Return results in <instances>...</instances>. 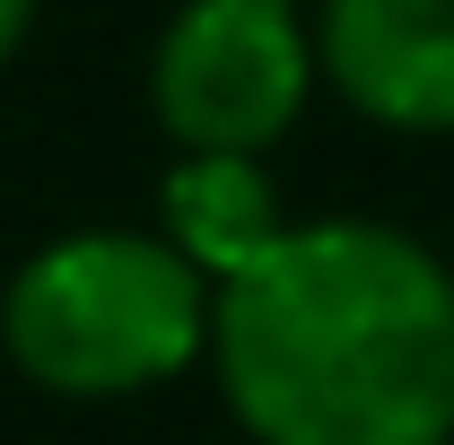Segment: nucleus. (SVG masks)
<instances>
[{
    "instance_id": "1",
    "label": "nucleus",
    "mask_w": 454,
    "mask_h": 445,
    "mask_svg": "<svg viewBox=\"0 0 454 445\" xmlns=\"http://www.w3.org/2000/svg\"><path fill=\"white\" fill-rule=\"evenodd\" d=\"M254 445H454V271L385 219H306L210 306Z\"/></svg>"
},
{
    "instance_id": "2",
    "label": "nucleus",
    "mask_w": 454,
    "mask_h": 445,
    "mask_svg": "<svg viewBox=\"0 0 454 445\" xmlns=\"http://www.w3.org/2000/svg\"><path fill=\"white\" fill-rule=\"evenodd\" d=\"M219 288L140 227H79L35 245L0 288V349L61 402H131L210 358Z\"/></svg>"
},
{
    "instance_id": "3",
    "label": "nucleus",
    "mask_w": 454,
    "mask_h": 445,
    "mask_svg": "<svg viewBox=\"0 0 454 445\" xmlns=\"http://www.w3.org/2000/svg\"><path fill=\"white\" fill-rule=\"evenodd\" d=\"M324 61L297 0H184L149 53V105L175 158H271Z\"/></svg>"
},
{
    "instance_id": "4",
    "label": "nucleus",
    "mask_w": 454,
    "mask_h": 445,
    "mask_svg": "<svg viewBox=\"0 0 454 445\" xmlns=\"http://www.w3.org/2000/svg\"><path fill=\"white\" fill-rule=\"evenodd\" d=\"M315 61L333 97L385 131H454V0H324Z\"/></svg>"
},
{
    "instance_id": "5",
    "label": "nucleus",
    "mask_w": 454,
    "mask_h": 445,
    "mask_svg": "<svg viewBox=\"0 0 454 445\" xmlns=\"http://www.w3.org/2000/svg\"><path fill=\"white\" fill-rule=\"evenodd\" d=\"M297 219H280V183L262 158H175L167 192H158V236L192 271L227 288L236 271H254Z\"/></svg>"
},
{
    "instance_id": "6",
    "label": "nucleus",
    "mask_w": 454,
    "mask_h": 445,
    "mask_svg": "<svg viewBox=\"0 0 454 445\" xmlns=\"http://www.w3.org/2000/svg\"><path fill=\"white\" fill-rule=\"evenodd\" d=\"M27 27H35V0H0V70L18 61V44H27Z\"/></svg>"
}]
</instances>
